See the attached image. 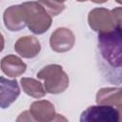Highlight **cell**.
Here are the masks:
<instances>
[{"mask_svg":"<svg viewBox=\"0 0 122 122\" xmlns=\"http://www.w3.org/2000/svg\"><path fill=\"white\" fill-rule=\"evenodd\" d=\"M98 49L102 58L108 63L109 66L115 69L121 68V55H122V29L116 28L114 30L98 33L97 36Z\"/></svg>","mask_w":122,"mask_h":122,"instance_id":"cell-1","label":"cell"},{"mask_svg":"<svg viewBox=\"0 0 122 122\" xmlns=\"http://www.w3.org/2000/svg\"><path fill=\"white\" fill-rule=\"evenodd\" d=\"M88 23L90 28L98 33L114 30L121 27V8L117 7L112 10L106 8H94L88 14Z\"/></svg>","mask_w":122,"mask_h":122,"instance_id":"cell-2","label":"cell"},{"mask_svg":"<svg viewBox=\"0 0 122 122\" xmlns=\"http://www.w3.org/2000/svg\"><path fill=\"white\" fill-rule=\"evenodd\" d=\"M37 78L44 81L46 92L58 94L67 90L70 84L68 74L58 64H50L42 68L36 74Z\"/></svg>","mask_w":122,"mask_h":122,"instance_id":"cell-3","label":"cell"},{"mask_svg":"<svg viewBox=\"0 0 122 122\" xmlns=\"http://www.w3.org/2000/svg\"><path fill=\"white\" fill-rule=\"evenodd\" d=\"M26 11V25L34 34L45 33L51 26L52 19L48 11L37 1L24 2Z\"/></svg>","mask_w":122,"mask_h":122,"instance_id":"cell-4","label":"cell"},{"mask_svg":"<svg viewBox=\"0 0 122 122\" xmlns=\"http://www.w3.org/2000/svg\"><path fill=\"white\" fill-rule=\"evenodd\" d=\"M120 111L110 105L97 104L87 108L80 116L81 122H118Z\"/></svg>","mask_w":122,"mask_h":122,"instance_id":"cell-5","label":"cell"},{"mask_svg":"<svg viewBox=\"0 0 122 122\" xmlns=\"http://www.w3.org/2000/svg\"><path fill=\"white\" fill-rule=\"evenodd\" d=\"M75 43L74 33L68 28H57L51 34L50 46L55 52H66L72 49Z\"/></svg>","mask_w":122,"mask_h":122,"instance_id":"cell-6","label":"cell"},{"mask_svg":"<svg viewBox=\"0 0 122 122\" xmlns=\"http://www.w3.org/2000/svg\"><path fill=\"white\" fill-rule=\"evenodd\" d=\"M5 27L10 31L23 30L26 25V11L22 4L13 5L7 8L3 14Z\"/></svg>","mask_w":122,"mask_h":122,"instance_id":"cell-7","label":"cell"},{"mask_svg":"<svg viewBox=\"0 0 122 122\" xmlns=\"http://www.w3.org/2000/svg\"><path fill=\"white\" fill-rule=\"evenodd\" d=\"M29 112L32 121L50 122L57 120L55 108L53 104L48 100H37L32 102Z\"/></svg>","mask_w":122,"mask_h":122,"instance_id":"cell-8","label":"cell"},{"mask_svg":"<svg viewBox=\"0 0 122 122\" xmlns=\"http://www.w3.org/2000/svg\"><path fill=\"white\" fill-rule=\"evenodd\" d=\"M20 88L16 79L0 76V108H9L19 96Z\"/></svg>","mask_w":122,"mask_h":122,"instance_id":"cell-9","label":"cell"},{"mask_svg":"<svg viewBox=\"0 0 122 122\" xmlns=\"http://www.w3.org/2000/svg\"><path fill=\"white\" fill-rule=\"evenodd\" d=\"M14 51L24 58H33L40 52L41 44L34 36H22L15 42Z\"/></svg>","mask_w":122,"mask_h":122,"instance_id":"cell-10","label":"cell"},{"mask_svg":"<svg viewBox=\"0 0 122 122\" xmlns=\"http://www.w3.org/2000/svg\"><path fill=\"white\" fill-rule=\"evenodd\" d=\"M0 68L6 75L15 78L22 75L26 71L27 65L25 62L22 61L20 57L14 54H9L1 59Z\"/></svg>","mask_w":122,"mask_h":122,"instance_id":"cell-11","label":"cell"},{"mask_svg":"<svg viewBox=\"0 0 122 122\" xmlns=\"http://www.w3.org/2000/svg\"><path fill=\"white\" fill-rule=\"evenodd\" d=\"M121 89L120 88H102L96 93L95 101L97 104L110 105L121 110Z\"/></svg>","mask_w":122,"mask_h":122,"instance_id":"cell-12","label":"cell"},{"mask_svg":"<svg viewBox=\"0 0 122 122\" xmlns=\"http://www.w3.org/2000/svg\"><path fill=\"white\" fill-rule=\"evenodd\" d=\"M20 84L23 89V92L33 98H42L46 94L44 85L34 78L22 77L20 79Z\"/></svg>","mask_w":122,"mask_h":122,"instance_id":"cell-13","label":"cell"},{"mask_svg":"<svg viewBox=\"0 0 122 122\" xmlns=\"http://www.w3.org/2000/svg\"><path fill=\"white\" fill-rule=\"evenodd\" d=\"M37 2L42 5L51 16H57L66 8L64 3H59L55 0H38Z\"/></svg>","mask_w":122,"mask_h":122,"instance_id":"cell-14","label":"cell"},{"mask_svg":"<svg viewBox=\"0 0 122 122\" xmlns=\"http://www.w3.org/2000/svg\"><path fill=\"white\" fill-rule=\"evenodd\" d=\"M4 47H5V39H4L3 34L0 32V52L4 50Z\"/></svg>","mask_w":122,"mask_h":122,"instance_id":"cell-15","label":"cell"},{"mask_svg":"<svg viewBox=\"0 0 122 122\" xmlns=\"http://www.w3.org/2000/svg\"><path fill=\"white\" fill-rule=\"evenodd\" d=\"M91 1L93 2V3H95V4H103V3L107 2L108 0H91Z\"/></svg>","mask_w":122,"mask_h":122,"instance_id":"cell-16","label":"cell"},{"mask_svg":"<svg viewBox=\"0 0 122 122\" xmlns=\"http://www.w3.org/2000/svg\"><path fill=\"white\" fill-rule=\"evenodd\" d=\"M55 1H57V2H59V3H64V2L67 1V0H55Z\"/></svg>","mask_w":122,"mask_h":122,"instance_id":"cell-17","label":"cell"},{"mask_svg":"<svg viewBox=\"0 0 122 122\" xmlns=\"http://www.w3.org/2000/svg\"><path fill=\"white\" fill-rule=\"evenodd\" d=\"M77 2H86V1H88V0H76Z\"/></svg>","mask_w":122,"mask_h":122,"instance_id":"cell-18","label":"cell"},{"mask_svg":"<svg viewBox=\"0 0 122 122\" xmlns=\"http://www.w3.org/2000/svg\"><path fill=\"white\" fill-rule=\"evenodd\" d=\"M115 1H116V2H117V3H118V4H121V2H122V1H121V0H115Z\"/></svg>","mask_w":122,"mask_h":122,"instance_id":"cell-19","label":"cell"},{"mask_svg":"<svg viewBox=\"0 0 122 122\" xmlns=\"http://www.w3.org/2000/svg\"><path fill=\"white\" fill-rule=\"evenodd\" d=\"M0 1H1V0H0Z\"/></svg>","mask_w":122,"mask_h":122,"instance_id":"cell-20","label":"cell"}]
</instances>
